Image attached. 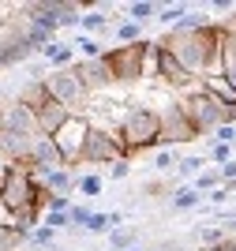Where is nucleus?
<instances>
[{"label": "nucleus", "mask_w": 236, "mask_h": 251, "mask_svg": "<svg viewBox=\"0 0 236 251\" xmlns=\"http://www.w3.org/2000/svg\"><path fill=\"white\" fill-rule=\"evenodd\" d=\"M23 248H26V232L0 229V251H23Z\"/></svg>", "instance_id": "5701e85b"}, {"label": "nucleus", "mask_w": 236, "mask_h": 251, "mask_svg": "<svg viewBox=\"0 0 236 251\" xmlns=\"http://www.w3.org/2000/svg\"><path fill=\"white\" fill-rule=\"evenodd\" d=\"M203 26H210V15H199V11H187L184 19L176 23V30H203Z\"/></svg>", "instance_id": "393cba45"}, {"label": "nucleus", "mask_w": 236, "mask_h": 251, "mask_svg": "<svg viewBox=\"0 0 236 251\" xmlns=\"http://www.w3.org/2000/svg\"><path fill=\"white\" fill-rule=\"evenodd\" d=\"M4 131H11V135H23V139H38V120H34V113L26 109V105L11 101L8 116H4Z\"/></svg>", "instance_id": "1a4fd4ad"}, {"label": "nucleus", "mask_w": 236, "mask_h": 251, "mask_svg": "<svg viewBox=\"0 0 236 251\" xmlns=\"http://www.w3.org/2000/svg\"><path fill=\"white\" fill-rule=\"evenodd\" d=\"M191 188H195L203 199H206V195H210L214 188H221V173H217V165H206L203 173L195 176V184H191Z\"/></svg>", "instance_id": "f3484780"}, {"label": "nucleus", "mask_w": 236, "mask_h": 251, "mask_svg": "<svg viewBox=\"0 0 236 251\" xmlns=\"http://www.w3.org/2000/svg\"><path fill=\"white\" fill-rule=\"evenodd\" d=\"M214 143H225V147H236V124H221L214 131Z\"/></svg>", "instance_id": "7c9ffc66"}, {"label": "nucleus", "mask_w": 236, "mask_h": 251, "mask_svg": "<svg viewBox=\"0 0 236 251\" xmlns=\"http://www.w3.org/2000/svg\"><path fill=\"white\" fill-rule=\"evenodd\" d=\"M109 169H113V176H116V180H124L128 173H131V161H128V157H120V161H113Z\"/></svg>", "instance_id": "f704fd0d"}, {"label": "nucleus", "mask_w": 236, "mask_h": 251, "mask_svg": "<svg viewBox=\"0 0 236 251\" xmlns=\"http://www.w3.org/2000/svg\"><path fill=\"white\" fill-rule=\"evenodd\" d=\"M217 173H221V184H233V180H236V157L225 161V165H217Z\"/></svg>", "instance_id": "72a5a7b5"}, {"label": "nucleus", "mask_w": 236, "mask_h": 251, "mask_svg": "<svg viewBox=\"0 0 236 251\" xmlns=\"http://www.w3.org/2000/svg\"><path fill=\"white\" fill-rule=\"evenodd\" d=\"M128 251H143V248H128Z\"/></svg>", "instance_id": "e433bc0d"}, {"label": "nucleus", "mask_w": 236, "mask_h": 251, "mask_svg": "<svg viewBox=\"0 0 236 251\" xmlns=\"http://www.w3.org/2000/svg\"><path fill=\"white\" fill-rule=\"evenodd\" d=\"M184 15H187L184 4H176V8H157V23H165V26H176Z\"/></svg>", "instance_id": "a878e982"}, {"label": "nucleus", "mask_w": 236, "mask_h": 251, "mask_svg": "<svg viewBox=\"0 0 236 251\" xmlns=\"http://www.w3.org/2000/svg\"><path fill=\"white\" fill-rule=\"evenodd\" d=\"M75 75H79V83L86 86V94H105L109 86H113V75H109V68H105V60L98 56V60H75L72 64Z\"/></svg>", "instance_id": "6e6552de"}, {"label": "nucleus", "mask_w": 236, "mask_h": 251, "mask_svg": "<svg viewBox=\"0 0 236 251\" xmlns=\"http://www.w3.org/2000/svg\"><path fill=\"white\" fill-rule=\"evenodd\" d=\"M146 195H157V199H161V195H173V191H169V184H165V180H150V184H146Z\"/></svg>", "instance_id": "473e14b6"}, {"label": "nucleus", "mask_w": 236, "mask_h": 251, "mask_svg": "<svg viewBox=\"0 0 236 251\" xmlns=\"http://www.w3.org/2000/svg\"><path fill=\"white\" fill-rule=\"evenodd\" d=\"M199 236L206 240V248H217V244L225 240V229H221V225H217V229H214V225H203V229H199Z\"/></svg>", "instance_id": "c85d7f7f"}, {"label": "nucleus", "mask_w": 236, "mask_h": 251, "mask_svg": "<svg viewBox=\"0 0 236 251\" xmlns=\"http://www.w3.org/2000/svg\"><path fill=\"white\" fill-rule=\"evenodd\" d=\"M79 26L86 30V38H98V42H102L105 34H113V26H109V15H105V11H86V15H79Z\"/></svg>", "instance_id": "4468645a"}, {"label": "nucleus", "mask_w": 236, "mask_h": 251, "mask_svg": "<svg viewBox=\"0 0 236 251\" xmlns=\"http://www.w3.org/2000/svg\"><path fill=\"white\" fill-rule=\"evenodd\" d=\"M8 109H11V98H8V94H0V127H4V116H8Z\"/></svg>", "instance_id": "c9c22d12"}, {"label": "nucleus", "mask_w": 236, "mask_h": 251, "mask_svg": "<svg viewBox=\"0 0 236 251\" xmlns=\"http://www.w3.org/2000/svg\"><path fill=\"white\" fill-rule=\"evenodd\" d=\"M157 124H161V143H157V147H184V143H195L199 139L195 124L180 113L176 98L165 101V105H157Z\"/></svg>", "instance_id": "423d86ee"}, {"label": "nucleus", "mask_w": 236, "mask_h": 251, "mask_svg": "<svg viewBox=\"0 0 236 251\" xmlns=\"http://www.w3.org/2000/svg\"><path fill=\"white\" fill-rule=\"evenodd\" d=\"M0 229H19V218H15L8 206H0ZM19 232H23V229H19Z\"/></svg>", "instance_id": "2f4dec72"}, {"label": "nucleus", "mask_w": 236, "mask_h": 251, "mask_svg": "<svg viewBox=\"0 0 236 251\" xmlns=\"http://www.w3.org/2000/svg\"><path fill=\"white\" fill-rule=\"evenodd\" d=\"M41 60L49 64L52 72H68V68L75 64V45L72 42H68V45H64V42H49L45 49H41Z\"/></svg>", "instance_id": "9b49d317"}, {"label": "nucleus", "mask_w": 236, "mask_h": 251, "mask_svg": "<svg viewBox=\"0 0 236 251\" xmlns=\"http://www.w3.org/2000/svg\"><path fill=\"white\" fill-rule=\"evenodd\" d=\"M68 116H72V113H68V109H64L60 101H52V98H49V101H45V105L38 109V113H34V120H38V135H45V139H49L52 131H56V127L64 124V120H68Z\"/></svg>", "instance_id": "9d476101"}, {"label": "nucleus", "mask_w": 236, "mask_h": 251, "mask_svg": "<svg viewBox=\"0 0 236 251\" xmlns=\"http://www.w3.org/2000/svg\"><path fill=\"white\" fill-rule=\"evenodd\" d=\"M124 157V147L120 139H116V131H102V127H90V135H86V147H82V161L86 165H113V161H120Z\"/></svg>", "instance_id": "0eeeda50"}, {"label": "nucleus", "mask_w": 236, "mask_h": 251, "mask_svg": "<svg viewBox=\"0 0 236 251\" xmlns=\"http://www.w3.org/2000/svg\"><path fill=\"white\" fill-rule=\"evenodd\" d=\"M105 188V180L98 176V173H86V176H75V191L79 195H86V199H98Z\"/></svg>", "instance_id": "6ab92c4d"}, {"label": "nucleus", "mask_w": 236, "mask_h": 251, "mask_svg": "<svg viewBox=\"0 0 236 251\" xmlns=\"http://www.w3.org/2000/svg\"><path fill=\"white\" fill-rule=\"evenodd\" d=\"M113 34L120 38V45H135V42H143V26L131 19H124L120 26H113Z\"/></svg>", "instance_id": "412c9836"}, {"label": "nucleus", "mask_w": 236, "mask_h": 251, "mask_svg": "<svg viewBox=\"0 0 236 251\" xmlns=\"http://www.w3.org/2000/svg\"><path fill=\"white\" fill-rule=\"evenodd\" d=\"M176 157H180L176 150H157V154L150 157V165H154L157 173H165V169H176Z\"/></svg>", "instance_id": "cd10ccee"}, {"label": "nucleus", "mask_w": 236, "mask_h": 251, "mask_svg": "<svg viewBox=\"0 0 236 251\" xmlns=\"http://www.w3.org/2000/svg\"><path fill=\"white\" fill-rule=\"evenodd\" d=\"M176 105H180V113L195 124L199 135H206V131H217L221 124H236V113L233 109H225V105H217L210 94H173Z\"/></svg>", "instance_id": "f03ea898"}, {"label": "nucleus", "mask_w": 236, "mask_h": 251, "mask_svg": "<svg viewBox=\"0 0 236 251\" xmlns=\"http://www.w3.org/2000/svg\"><path fill=\"white\" fill-rule=\"evenodd\" d=\"M109 248H113V251L139 248V232H135V229H113V232H109Z\"/></svg>", "instance_id": "aec40b11"}, {"label": "nucleus", "mask_w": 236, "mask_h": 251, "mask_svg": "<svg viewBox=\"0 0 236 251\" xmlns=\"http://www.w3.org/2000/svg\"><path fill=\"white\" fill-rule=\"evenodd\" d=\"M41 83H45V90H49L52 101H60L72 116H82V113H86V105H90V94H86V86L79 83L75 68H68V72H49L45 79H41Z\"/></svg>", "instance_id": "39448f33"}, {"label": "nucleus", "mask_w": 236, "mask_h": 251, "mask_svg": "<svg viewBox=\"0 0 236 251\" xmlns=\"http://www.w3.org/2000/svg\"><path fill=\"white\" fill-rule=\"evenodd\" d=\"M146 38L135 45H116V49H105V68L113 75V86H135L143 83V56H146Z\"/></svg>", "instance_id": "20e7f679"}, {"label": "nucleus", "mask_w": 236, "mask_h": 251, "mask_svg": "<svg viewBox=\"0 0 236 251\" xmlns=\"http://www.w3.org/2000/svg\"><path fill=\"white\" fill-rule=\"evenodd\" d=\"M11 101H19V105H26L30 113H38L41 105L49 101V90H45V83H41V79H26V83L15 90V98H11Z\"/></svg>", "instance_id": "f8f14e48"}, {"label": "nucleus", "mask_w": 236, "mask_h": 251, "mask_svg": "<svg viewBox=\"0 0 236 251\" xmlns=\"http://www.w3.org/2000/svg\"><path fill=\"white\" fill-rule=\"evenodd\" d=\"M154 15H157V4H150V0H135V4H128V8H124V19L139 23V26H143L146 19H154Z\"/></svg>", "instance_id": "a211bd4d"}, {"label": "nucleus", "mask_w": 236, "mask_h": 251, "mask_svg": "<svg viewBox=\"0 0 236 251\" xmlns=\"http://www.w3.org/2000/svg\"><path fill=\"white\" fill-rule=\"evenodd\" d=\"M173 206L176 210H199V206H203V195H199L195 188L180 184V188H173Z\"/></svg>", "instance_id": "dca6fc26"}, {"label": "nucleus", "mask_w": 236, "mask_h": 251, "mask_svg": "<svg viewBox=\"0 0 236 251\" xmlns=\"http://www.w3.org/2000/svg\"><path fill=\"white\" fill-rule=\"evenodd\" d=\"M41 225H49L52 232L72 229V221H68V210H52V214H45V218H41Z\"/></svg>", "instance_id": "bb28decb"}, {"label": "nucleus", "mask_w": 236, "mask_h": 251, "mask_svg": "<svg viewBox=\"0 0 236 251\" xmlns=\"http://www.w3.org/2000/svg\"><path fill=\"white\" fill-rule=\"evenodd\" d=\"M38 184H45L52 195H64V199H68V195L75 191V173H68V169H52V173H45Z\"/></svg>", "instance_id": "ddd939ff"}, {"label": "nucleus", "mask_w": 236, "mask_h": 251, "mask_svg": "<svg viewBox=\"0 0 236 251\" xmlns=\"http://www.w3.org/2000/svg\"><path fill=\"white\" fill-rule=\"evenodd\" d=\"M203 169H206V157H199V154L176 157V176H180V180H195Z\"/></svg>", "instance_id": "2eb2a0df"}, {"label": "nucleus", "mask_w": 236, "mask_h": 251, "mask_svg": "<svg viewBox=\"0 0 236 251\" xmlns=\"http://www.w3.org/2000/svg\"><path fill=\"white\" fill-rule=\"evenodd\" d=\"M86 135H90V120H86V116H68V120L49 135L52 147H56V154H60V165L68 169V173H75L79 165H86V161H82Z\"/></svg>", "instance_id": "7ed1b4c3"}, {"label": "nucleus", "mask_w": 236, "mask_h": 251, "mask_svg": "<svg viewBox=\"0 0 236 251\" xmlns=\"http://www.w3.org/2000/svg\"><path fill=\"white\" fill-rule=\"evenodd\" d=\"M113 225H109V214H90V221H86V229L82 232H109Z\"/></svg>", "instance_id": "c756f323"}, {"label": "nucleus", "mask_w": 236, "mask_h": 251, "mask_svg": "<svg viewBox=\"0 0 236 251\" xmlns=\"http://www.w3.org/2000/svg\"><path fill=\"white\" fill-rule=\"evenodd\" d=\"M75 52H82V60H98V56H105L102 42H98V38H86V34L75 38Z\"/></svg>", "instance_id": "4be33fe9"}, {"label": "nucleus", "mask_w": 236, "mask_h": 251, "mask_svg": "<svg viewBox=\"0 0 236 251\" xmlns=\"http://www.w3.org/2000/svg\"><path fill=\"white\" fill-rule=\"evenodd\" d=\"M233 150H236V147L214 143V147H210V154H206V165H225V161H233Z\"/></svg>", "instance_id": "b1692460"}, {"label": "nucleus", "mask_w": 236, "mask_h": 251, "mask_svg": "<svg viewBox=\"0 0 236 251\" xmlns=\"http://www.w3.org/2000/svg\"><path fill=\"white\" fill-rule=\"evenodd\" d=\"M116 139H120L128 161H131L135 154H143V150H154L157 143H161L157 109H150V105H135V109H128V116H124L120 127H116Z\"/></svg>", "instance_id": "f257e3e1"}]
</instances>
